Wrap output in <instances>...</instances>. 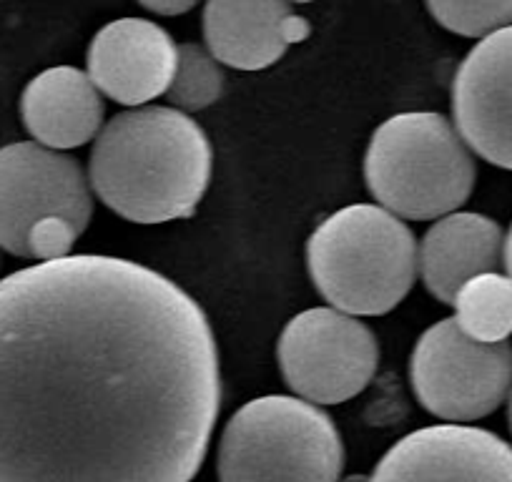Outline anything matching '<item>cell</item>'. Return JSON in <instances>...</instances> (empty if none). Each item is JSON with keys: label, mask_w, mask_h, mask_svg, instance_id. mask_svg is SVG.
Masks as SVG:
<instances>
[{"label": "cell", "mask_w": 512, "mask_h": 482, "mask_svg": "<svg viewBox=\"0 0 512 482\" xmlns=\"http://www.w3.org/2000/svg\"><path fill=\"white\" fill-rule=\"evenodd\" d=\"M221 407L189 292L103 254L0 279V482H191Z\"/></svg>", "instance_id": "6da1fadb"}, {"label": "cell", "mask_w": 512, "mask_h": 482, "mask_svg": "<svg viewBox=\"0 0 512 482\" xmlns=\"http://www.w3.org/2000/svg\"><path fill=\"white\" fill-rule=\"evenodd\" d=\"M214 151L189 113L141 106L113 116L96 136L88 184L103 206L134 224L189 219L211 181Z\"/></svg>", "instance_id": "7a4b0ae2"}, {"label": "cell", "mask_w": 512, "mask_h": 482, "mask_svg": "<svg viewBox=\"0 0 512 482\" xmlns=\"http://www.w3.org/2000/svg\"><path fill=\"white\" fill-rule=\"evenodd\" d=\"M410 226L379 204L344 206L314 229L307 264L317 292L352 317L387 314L420 274Z\"/></svg>", "instance_id": "3957f363"}, {"label": "cell", "mask_w": 512, "mask_h": 482, "mask_svg": "<svg viewBox=\"0 0 512 482\" xmlns=\"http://www.w3.org/2000/svg\"><path fill=\"white\" fill-rule=\"evenodd\" d=\"M364 179L377 204L400 219H442L470 199L475 154L442 113H397L372 134Z\"/></svg>", "instance_id": "277c9868"}, {"label": "cell", "mask_w": 512, "mask_h": 482, "mask_svg": "<svg viewBox=\"0 0 512 482\" xmlns=\"http://www.w3.org/2000/svg\"><path fill=\"white\" fill-rule=\"evenodd\" d=\"M216 467L219 482H339L344 442L319 405L264 395L229 417Z\"/></svg>", "instance_id": "5b68a950"}, {"label": "cell", "mask_w": 512, "mask_h": 482, "mask_svg": "<svg viewBox=\"0 0 512 482\" xmlns=\"http://www.w3.org/2000/svg\"><path fill=\"white\" fill-rule=\"evenodd\" d=\"M410 375L417 400L437 420H482L510 397L512 344L477 342L452 317L442 319L415 344Z\"/></svg>", "instance_id": "8992f818"}, {"label": "cell", "mask_w": 512, "mask_h": 482, "mask_svg": "<svg viewBox=\"0 0 512 482\" xmlns=\"http://www.w3.org/2000/svg\"><path fill=\"white\" fill-rule=\"evenodd\" d=\"M277 354L289 390L319 407L357 397L379 367L372 329L334 307H314L289 319Z\"/></svg>", "instance_id": "52a82bcc"}, {"label": "cell", "mask_w": 512, "mask_h": 482, "mask_svg": "<svg viewBox=\"0 0 512 482\" xmlns=\"http://www.w3.org/2000/svg\"><path fill=\"white\" fill-rule=\"evenodd\" d=\"M91 214L93 191L76 159L36 141L0 149V249L26 259L33 226L61 216L86 231Z\"/></svg>", "instance_id": "ba28073f"}, {"label": "cell", "mask_w": 512, "mask_h": 482, "mask_svg": "<svg viewBox=\"0 0 512 482\" xmlns=\"http://www.w3.org/2000/svg\"><path fill=\"white\" fill-rule=\"evenodd\" d=\"M367 482H512V445L482 427H422L384 452Z\"/></svg>", "instance_id": "9c48e42d"}, {"label": "cell", "mask_w": 512, "mask_h": 482, "mask_svg": "<svg viewBox=\"0 0 512 482\" xmlns=\"http://www.w3.org/2000/svg\"><path fill=\"white\" fill-rule=\"evenodd\" d=\"M452 118L472 154L512 171V26L477 41L460 63Z\"/></svg>", "instance_id": "30bf717a"}, {"label": "cell", "mask_w": 512, "mask_h": 482, "mask_svg": "<svg viewBox=\"0 0 512 482\" xmlns=\"http://www.w3.org/2000/svg\"><path fill=\"white\" fill-rule=\"evenodd\" d=\"M179 46L154 21L118 18L93 36L88 76L101 96L141 108L166 96L176 71Z\"/></svg>", "instance_id": "8fae6325"}, {"label": "cell", "mask_w": 512, "mask_h": 482, "mask_svg": "<svg viewBox=\"0 0 512 482\" xmlns=\"http://www.w3.org/2000/svg\"><path fill=\"white\" fill-rule=\"evenodd\" d=\"M309 26L294 16L287 0H209L204 41L219 63L239 71L274 66L292 43L304 41Z\"/></svg>", "instance_id": "7c38bea8"}, {"label": "cell", "mask_w": 512, "mask_h": 482, "mask_svg": "<svg viewBox=\"0 0 512 482\" xmlns=\"http://www.w3.org/2000/svg\"><path fill=\"white\" fill-rule=\"evenodd\" d=\"M505 257V234L495 219L475 211H452L427 229L417 249L427 292L452 304L470 279L497 272Z\"/></svg>", "instance_id": "4fadbf2b"}, {"label": "cell", "mask_w": 512, "mask_h": 482, "mask_svg": "<svg viewBox=\"0 0 512 482\" xmlns=\"http://www.w3.org/2000/svg\"><path fill=\"white\" fill-rule=\"evenodd\" d=\"M23 126L53 151L78 149L103 129V96L91 76L73 66L38 73L21 96Z\"/></svg>", "instance_id": "5bb4252c"}, {"label": "cell", "mask_w": 512, "mask_h": 482, "mask_svg": "<svg viewBox=\"0 0 512 482\" xmlns=\"http://www.w3.org/2000/svg\"><path fill=\"white\" fill-rule=\"evenodd\" d=\"M455 322L477 342H507L512 337V277L487 272L470 279L452 299Z\"/></svg>", "instance_id": "9a60e30c"}, {"label": "cell", "mask_w": 512, "mask_h": 482, "mask_svg": "<svg viewBox=\"0 0 512 482\" xmlns=\"http://www.w3.org/2000/svg\"><path fill=\"white\" fill-rule=\"evenodd\" d=\"M224 91V73L219 61L209 53V48L199 43H184L179 46L176 71L166 98L179 111H204L216 103Z\"/></svg>", "instance_id": "2e32d148"}, {"label": "cell", "mask_w": 512, "mask_h": 482, "mask_svg": "<svg viewBox=\"0 0 512 482\" xmlns=\"http://www.w3.org/2000/svg\"><path fill=\"white\" fill-rule=\"evenodd\" d=\"M432 18L450 33L485 38L512 26V0H425Z\"/></svg>", "instance_id": "e0dca14e"}, {"label": "cell", "mask_w": 512, "mask_h": 482, "mask_svg": "<svg viewBox=\"0 0 512 482\" xmlns=\"http://www.w3.org/2000/svg\"><path fill=\"white\" fill-rule=\"evenodd\" d=\"M139 3L156 16H184L196 8L199 0H139Z\"/></svg>", "instance_id": "ac0fdd59"}, {"label": "cell", "mask_w": 512, "mask_h": 482, "mask_svg": "<svg viewBox=\"0 0 512 482\" xmlns=\"http://www.w3.org/2000/svg\"><path fill=\"white\" fill-rule=\"evenodd\" d=\"M502 264L507 267V274L512 277V226L507 231V239H505V257H502Z\"/></svg>", "instance_id": "d6986e66"}, {"label": "cell", "mask_w": 512, "mask_h": 482, "mask_svg": "<svg viewBox=\"0 0 512 482\" xmlns=\"http://www.w3.org/2000/svg\"><path fill=\"white\" fill-rule=\"evenodd\" d=\"M507 422H510V432H512V390H510V397H507Z\"/></svg>", "instance_id": "ffe728a7"}, {"label": "cell", "mask_w": 512, "mask_h": 482, "mask_svg": "<svg viewBox=\"0 0 512 482\" xmlns=\"http://www.w3.org/2000/svg\"><path fill=\"white\" fill-rule=\"evenodd\" d=\"M289 6H307V3H314V0H287Z\"/></svg>", "instance_id": "44dd1931"}]
</instances>
